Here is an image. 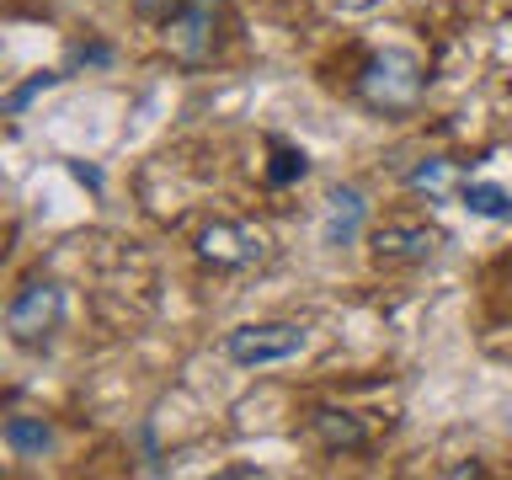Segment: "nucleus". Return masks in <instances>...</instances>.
Wrapping results in <instances>:
<instances>
[{
  "label": "nucleus",
  "mask_w": 512,
  "mask_h": 480,
  "mask_svg": "<svg viewBox=\"0 0 512 480\" xmlns=\"http://www.w3.org/2000/svg\"><path fill=\"white\" fill-rule=\"evenodd\" d=\"M224 475H230V480H251V475H262V470H256V464H235V470H224Z\"/></svg>",
  "instance_id": "obj_18"
},
{
  "label": "nucleus",
  "mask_w": 512,
  "mask_h": 480,
  "mask_svg": "<svg viewBox=\"0 0 512 480\" xmlns=\"http://www.w3.org/2000/svg\"><path fill=\"white\" fill-rule=\"evenodd\" d=\"M459 203L480 219H512V192L496 187V182H464L459 187Z\"/></svg>",
  "instance_id": "obj_11"
},
{
  "label": "nucleus",
  "mask_w": 512,
  "mask_h": 480,
  "mask_svg": "<svg viewBox=\"0 0 512 480\" xmlns=\"http://www.w3.org/2000/svg\"><path fill=\"white\" fill-rule=\"evenodd\" d=\"M363 219H368V198L358 187H331L326 192V219H320V240H326L331 251H342L358 240L363 230Z\"/></svg>",
  "instance_id": "obj_7"
},
{
  "label": "nucleus",
  "mask_w": 512,
  "mask_h": 480,
  "mask_svg": "<svg viewBox=\"0 0 512 480\" xmlns=\"http://www.w3.org/2000/svg\"><path fill=\"white\" fill-rule=\"evenodd\" d=\"M304 171H310V155H304V150H288V144H272V166H267V182H272V187L299 182Z\"/></svg>",
  "instance_id": "obj_12"
},
{
  "label": "nucleus",
  "mask_w": 512,
  "mask_h": 480,
  "mask_svg": "<svg viewBox=\"0 0 512 480\" xmlns=\"http://www.w3.org/2000/svg\"><path fill=\"white\" fill-rule=\"evenodd\" d=\"M160 43L182 70H203L230 43V0H182L171 22H160Z\"/></svg>",
  "instance_id": "obj_1"
},
{
  "label": "nucleus",
  "mask_w": 512,
  "mask_h": 480,
  "mask_svg": "<svg viewBox=\"0 0 512 480\" xmlns=\"http://www.w3.org/2000/svg\"><path fill=\"white\" fill-rule=\"evenodd\" d=\"M198 256L208 267L219 272H235V267H251L267 256V240L262 230H251V224H230V219H214L198 230Z\"/></svg>",
  "instance_id": "obj_6"
},
{
  "label": "nucleus",
  "mask_w": 512,
  "mask_h": 480,
  "mask_svg": "<svg viewBox=\"0 0 512 480\" xmlns=\"http://www.w3.org/2000/svg\"><path fill=\"white\" fill-rule=\"evenodd\" d=\"M6 448L16 459H43L54 454V427L43 422V416H6Z\"/></svg>",
  "instance_id": "obj_9"
},
{
  "label": "nucleus",
  "mask_w": 512,
  "mask_h": 480,
  "mask_svg": "<svg viewBox=\"0 0 512 480\" xmlns=\"http://www.w3.org/2000/svg\"><path fill=\"white\" fill-rule=\"evenodd\" d=\"M438 246H443V230L427 219H384L368 230V251H374V262H384V267H416Z\"/></svg>",
  "instance_id": "obj_5"
},
{
  "label": "nucleus",
  "mask_w": 512,
  "mask_h": 480,
  "mask_svg": "<svg viewBox=\"0 0 512 480\" xmlns=\"http://www.w3.org/2000/svg\"><path fill=\"white\" fill-rule=\"evenodd\" d=\"M134 11L144 22H171V16L182 11V0H134Z\"/></svg>",
  "instance_id": "obj_14"
},
{
  "label": "nucleus",
  "mask_w": 512,
  "mask_h": 480,
  "mask_svg": "<svg viewBox=\"0 0 512 480\" xmlns=\"http://www.w3.org/2000/svg\"><path fill=\"white\" fill-rule=\"evenodd\" d=\"M59 320H64V288L48 283V278L22 283V288H16V299L6 304V331H11L16 347L48 342V336L59 331Z\"/></svg>",
  "instance_id": "obj_4"
},
{
  "label": "nucleus",
  "mask_w": 512,
  "mask_h": 480,
  "mask_svg": "<svg viewBox=\"0 0 512 480\" xmlns=\"http://www.w3.org/2000/svg\"><path fill=\"white\" fill-rule=\"evenodd\" d=\"M448 475H454V480H464V475H470V480H480V475H486V464H454Z\"/></svg>",
  "instance_id": "obj_17"
},
{
  "label": "nucleus",
  "mask_w": 512,
  "mask_h": 480,
  "mask_svg": "<svg viewBox=\"0 0 512 480\" xmlns=\"http://www.w3.org/2000/svg\"><path fill=\"white\" fill-rule=\"evenodd\" d=\"M406 182L416 192H427V198H448V192H459L464 187V171H459V160H422Z\"/></svg>",
  "instance_id": "obj_10"
},
{
  "label": "nucleus",
  "mask_w": 512,
  "mask_h": 480,
  "mask_svg": "<svg viewBox=\"0 0 512 480\" xmlns=\"http://www.w3.org/2000/svg\"><path fill=\"white\" fill-rule=\"evenodd\" d=\"M422 91H427V75H422V64H416V54H406V48H384V54H374L358 75V102L374 107V112H411L422 102Z\"/></svg>",
  "instance_id": "obj_2"
},
{
  "label": "nucleus",
  "mask_w": 512,
  "mask_h": 480,
  "mask_svg": "<svg viewBox=\"0 0 512 480\" xmlns=\"http://www.w3.org/2000/svg\"><path fill=\"white\" fill-rule=\"evenodd\" d=\"M310 432H315V443L326 448V454H363V448H368L363 416L336 411V406H315L310 411Z\"/></svg>",
  "instance_id": "obj_8"
},
{
  "label": "nucleus",
  "mask_w": 512,
  "mask_h": 480,
  "mask_svg": "<svg viewBox=\"0 0 512 480\" xmlns=\"http://www.w3.org/2000/svg\"><path fill=\"white\" fill-rule=\"evenodd\" d=\"M59 80H64L59 70H43V75H32V80H27V86H16V91H11V96H6V102H0V107H6V112H11V118H22V112H27L32 102H38V96H43V91H54V86H59Z\"/></svg>",
  "instance_id": "obj_13"
},
{
  "label": "nucleus",
  "mask_w": 512,
  "mask_h": 480,
  "mask_svg": "<svg viewBox=\"0 0 512 480\" xmlns=\"http://www.w3.org/2000/svg\"><path fill=\"white\" fill-rule=\"evenodd\" d=\"M379 6H384V0H326V11H336V16H368Z\"/></svg>",
  "instance_id": "obj_15"
},
{
  "label": "nucleus",
  "mask_w": 512,
  "mask_h": 480,
  "mask_svg": "<svg viewBox=\"0 0 512 480\" xmlns=\"http://www.w3.org/2000/svg\"><path fill=\"white\" fill-rule=\"evenodd\" d=\"M310 347V331L294 326V320H251V326H235L224 336V352L230 363L240 368H272V363H288Z\"/></svg>",
  "instance_id": "obj_3"
},
{
  "label": "nucleus",
  "mask_w": 512,
  "mask_h": 480,
  "mask_svg": "<svg viewBox=\"0 0 512 480\" xmlns=\"http://www.w3.org/2000/svg\"><path fill=\"white\" fill-rule=\"evenodd\" d=\"M75 176H80V182H86V187H96V192H102V176H96L91 166H80V160H75V166H70Z\"/></svg>",
  "instance_id": "obj_16"
}]
</instances>
